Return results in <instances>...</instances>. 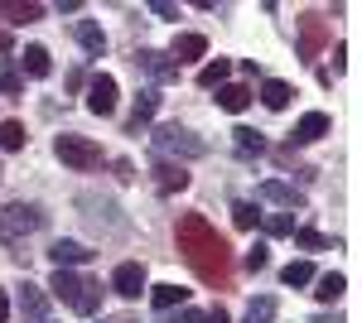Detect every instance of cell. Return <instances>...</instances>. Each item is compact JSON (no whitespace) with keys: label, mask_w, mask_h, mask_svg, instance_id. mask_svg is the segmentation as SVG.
<instances>
[{"label":"cell","mask_w":362,"mask_h":323,"mask_svg":"<svg viewBox=\"0 0 362 323\" xmlns=\"http://www.w3.org/2000/svg\"><path fill=\"white\" fill-rule=\"evenodd\" d=\"M155 184H160V193H184L189 189V169L184 164H174V160H155Z\"/></svg>","instance_id":"cell-9"},{"label":"cell","mask_w":362,"mask_h":323,"mask_svg":"<svg viewBox=\"0 0 362 323\" xmlns=\"http://www.w3.org/2000/svg\"><path fill=\"white\" fill-rule=\"evenodd\" d=\"M78 285H83V275H73V270H54V280H49V290H54L58 299H68V304L78 295Z\"/></svg>","instance_id":"cell-25"},{"label":"cell","mask_w":362,"mask_h":323,"mask_svg":"<svg viewBox=\"0 0 362 323\" xmlns=\"http://www.w3.org/2000/svg\"><path fill=\"white\" fill-rule=\"evenodd\" d=\"M73 309H78V314H97V309H102V285H97V280H83L78 295H73Z\"/></svg>","instance_id":"cell-24"},{"label":"cell","mask_w":362,"mask_h":323,"mask_svg":"<svg viewBox=\"0 0 362 323\" xmlns=\"http://www.w3.org/2000/svg\"><path fill=\"white\" fill-rule=\"evenodd\" d=\"M150 10H155V15H160V20H179V5H169V0H155V5H150Z\"/></svg>","instance_id":"cell-35"},{"label":"cell","mask_w":362,"mask_h":323,"mask_svg":"<svg viewBox=\"0 0 362 323\" xmlns=\"http://www.w3.org/2000/svg\"><path fill=\"white\" fill-rule=\"evenodd\" d=\"M39 15H44V5H34V0H29V5H10V0H0V20H10V25H34Z\"/></svg>","instance_id":"cell-21"},{"label":"cell","mask_w":362,"mask_h":323,"mask_svg":"<svg viewBox=\"0 0 362 323\" xmlns=\"http://www.w3.org/2000/svg\"><path fill=\"white\" fill-rule=\"evenodd\" d=\"M136 68H145L155 82H174V78H179V63H174L169 54H160V49H140V54H136Z\"/></svg>","instance_id":"cell-8"},{"label":"cell","mask_w":362,"mask_h":323,"mask_svg":"<svg viewBox=\"0 0 362 323\" xmlns=\"http://www.w3.org/2000/svg\"><path fill=\"white\" fill-rule=\"evenodd\" d=\"M169 323H203L198 309H179V314H169Z\"/></svg>","instance_id":"cell-36"},{"label":"cell","mask_w":362,"mask_h":323,"mask_svg":"<svg viewBox=\"0 0 362 323\" xmlns=\"http://www.w3.org/2000/svg\"><path fill=\"white\" fill-rule=\"evenodd\" d=\"M266 266H271V251H266V242H256V246L247 251V270L256 275V270H266Z\"/></svg>","instance_id":"cell-34"},{"label":"cell","mask_w":362,"mask_h":323,"mask_svg":"<svg viewBox=\"0 0 362 323\" xmlns=\"http://www.w3.org/2000/svg\"><path fill=\"white\" fill-rule=\"evenodd\" d=\"M20 68H25L29 78H49V73H54V63H49V49H44V44H29L25 54H20Z\"/></svg>","instance_id":"cell-16"},{"label":"cell","mask_w":362,"mask_h":323,"mask_svg":"<svg viewBox=\"0 0 362 323\" xmlns=\"http://www.w3.org/2000/svg\"><path fill=\"white\" fill-rule=\"evenodd\" d=\"M232 145H237V155H242V160H251V155H261V150H266L261 131H251V126H237V131H232Z\"/></svg>","instance_id":"cell-23"},{"label":"cell","mask_w":362,"mask_h":323,"mask_svg":"<svg viewBox=\"0 0 362 323\" xmlns=\"http://www.w3.org/2000/svg\"><path fill=\"white\" fill-rule=\"evenodd\" d=\"M155 150H160V160H165V155L203 160V155H208V140H198V135L184 131V126H160V131H155Z\"/></svg>","instance_id":"cell-2"},{"label":"cell","mask_w":362,"mask_h":323,"mask_svg":"<svg viewBox=\"0 0 362 323\" xmlns=\"http://www.w3.org/2000/svg\"><path fill=\"white\" fill-rule=\"evenodd\" d=\"M329 44V20L319 15V10H309V15H300V54L314 58L319 49Z\"/></svg>","instance_id":"cell-5"},{"label":"cell","mask_w":362,"mask_h":323,"mask_svg":"<svg viewBox=\"0 0 362 323\" xmlns=\"http://www.w3.org/2000/svg\"><path fill=\"white\" fill-rule=\"evenodd\" d=\"M150 299H155V309H160V314H174V309H184V304H189V290H184V285H155Z\"/></svg>","instance_id":"cell-15"},{"label":"cell","mask_w":362,"mask_h":323,"mask_svg":"<svg viewBox=\"0 0 362 323\" xmlns=\"http://www.w3.org/2000/svg\"><path fill=\"white\" fill-rule=\"evenodd\" d=\"M44 227V208H34V203H10V208H0V242H20L29 232H39Z\"/></svg>","instance_id":"cell-4"},{"label":"cell","mask_w":362,"mask_h":323,"mask_svg":"<svg viewBox=\"0 0 362 323\" xmlns=\"http://www.w3.org/2000/svg\"><path fill=\"white\" fill-rule=\"evenodd\" d=\"M324 135H329V116H324V111H305V116H300V126H295V140H324Z\"/></svg>","instance_id":"cell-18"},{"label":"cell","mask_w":362,"mask_h":323,"mask_svg":"<svg viewBox=\"0 0 362 323\" xmlns=\"http://www.w3.org/2000/svg\"><path fill=\"white\" fill-rule=\"evenodd\" d=\"M0 179H5V169H0Z\"/></svg>","instance_id":"cell-42"},{"label":"cell","mask_w":362,"mask_h":323,"mask_svg":"<svg viewBox=\"0 0 362 323\" xmlns=\"http://www.w3.org/2000/svg\"><path fill=\"white\" fill-rule=\"evenodd\" d=\"M314 285H319V290H314V299H319V304H338V299H343V290H348V280H343L338 270L314 275Z\"/></svg>","instance_id":"cell-17"},{"label":"cell","mask_w":362,"mask_h":323,"mask_svg":"<svg viewBox=\"0 0 362 323\" xmlns=\"http://www.w3.org/2000/svg\"><path fill=\"white\" fill-rule=\"evenodd\" d=\"M174 237H179L184 261L194 266V275L208 290H227V285H232V246L218 237V227L203 213H184L179 227H174Z\"/></svg>","instance_id":"cell-1"},{"label":"cell","mask_w":362,"mask_h":323,"mask_svg":"<svg viewBox=\"0 0 362 323\" xmlns=\"http://www.w3.org/2000/svg\"><path fill=\"white\" fill-rule=\"evenodd\" d=\"M116 179H121V184H131V179H136V164H131V160H116Z\"/></svg>","instance_id":"cell-37"},{"label":"cell","mask_w":362,"mask_h":323,"mask_svg":"<svg viewBox=\"0 0 362 323\" xmlns=\"http://www.w3.org/2000/svg\"><path fill=\"white\" fill-rule=\"evenodd\" d=\"M271 319H276V299H271V295L251 299V309H247V323H271Z\"/></svg>","instance_id":"cell-30"},{"label":"cell","mask_w":362,"mask_h":323,"mask_svg":"<svg viewBox=\"0 0 362 323\" xmlns=\"http://www.w3.org/2000/svg\"><path fill=\"white\" fill-rule=\"evenodd\" d=\"M280 280H285L290 290H300V285H314V266H309V261H290V266L280 270Z\"/></svg>","instance_id":"cell-26"},{"label":"cell","mask_w":362,"mask_h":323,"mask_svg":"<svg viewBox=\"0 0 362 323\" xmlns=\"http://www.w3.org/2000/svg\"><path fill=\"white\" fill-rule=\"evenodd\" d=\"M102 323H131V319H102Z\"/></svg>","instance_id":"cell-41"},{"label":"cell","mask_w":362,"mask_h":323,"mask_svg":"<svg viewBox=\"0 0 362 323\" xmlns=\"http://www.w3.org/2000/svg\"><path fill=\"white\" fill-rule=\"evenodd\" d=\"M54 155L68 164V169H97V164H102V145H97V140H87V135L63 131L54 140Z\"/></svg>","instance_id":"cell-3"},{"label":"cell","mask_w":362,"mask_h":323,"mask_svg":"<svg viewBox=\"0 0 362 323\" xmlns=\"http://www.w3.org/2000/svg\"><path fill=\"white\" fill-rule=\"evenodd\" d=\"M87 256H92V251H87L83 242H68V237H58V242L49 246V261H54V270H73V266H83Z\"/></svg>","instance_id":"cell-10"},{"label":"cell","mask_w":362,"mask_h":323,"mask_svg":"<svg viewBox=\"0 0 362 323\" xmlns=\"http://www.w3.org/2000/svg\"><path fill=\"white\" fill-rule=\"evenodd\" d=\"M203 323H232V319H227V309H213V314H203Z\"/></svg>","instance_id":"cell-38"},{"label":"cell","mask_w":362,"mask_h":323,"mask_svg":"<svg viewBox=\"0 0 362 323\" xmlns=\"http://www.w3.org/2000/svg\"><path fill=\"white\" fill-rule=\"evenodd\" d=\"M10 319V295H5V290H0V323Z\"/></svg>","instance_id":"cell-39"},{"label":"cell","mask_w":362,"mask_h":323,"mask_svg":"<svg viewBox=\"0 0 362 323\" xmlns=\"http://www.w3.org/2000/svg\"><path fill=\"white\" fill-rule=\"evenodd\" d=\"M155 111H160V92H155V87H140L136 92V111H131V131H140L145 121H155Z\"/></svg>","instance_id":"cell-14"},{"label":"cell","mask_w":362,"mask_h":323,"mask_svg":"<svg viewBox=\"0 0 362 323\" xmlns=\"http://www.w3.org/2000/svg\"><path fill=\"white\" fill-rule=\"evenodd\" d=\"M78 44H83L92 58H102V54H107V34H102V25L83 20V25H78Z\"/></svg>","instance_id":"cell-22"},{"label":"cell","mask_w":362,"mask_h":323,"mask_svg":"<svg viewBox=\"0 0 362 323\" xmlns=\"http://www.w3.org/2000/svg\"><path fill=\"white\" fill-rule=\"evenodd\" d=\"M203 54H208V39H203V34H179L174 49H169L174 63H194V58H203Z\"/></svg>","instance_id":"cell-12"},{"label":"cell","mask_w":362,"mask_h":323,"mask_svg":"<svg viewBox=\"0 0 362 323\" xmlns=\"http://www.w3.org/2000/svg\"><path fill=\"white\" fill-rule=\"evenodd\" d=\"M87 111L92 116H112L116 111V78L112 73H97V78L87 82Z\"/></svg>","instance_id":"cell-6"},{"label":"cell","mask_w":362,"mask_h":323,"mask_svg":"<svg viewBox=\"0 0 362 323\" xmlns=\"http://www.w3.org/2000/svg\"><path fill=\"white\" fill-rule=\"evenodd\" d=\"M261 227H266V237H290L295 232V213H266Z\"/></svg>","instance_id":"cell-27"},{"label":"cell","mask_w":362,"mask_h":323,"mask_svg":"<svg viewBox=\"0 0 362 323\" xmlns=\"http://www.w3.org/2000/svg\"><path fill=\"white\" fill-rule=\"evenodd\" d=\"M25 126L20 121H0V150H25Z\"/></svg>","instance_id":"cell-28"},{"label":"cell","mask_w":362,"mask_h":323,"mask_svg":"<svg viewBox=\"0 0 362 323\" xmlns=\"http://www.w3.org/2000/svg\"><path fill=\"white\" fill-rule=\"evenodd\" d=\"M218 107L223 111H247L251 107V87H242V82H223V87H218Z\"/></svg>","instance_id":"cell-19"},{"label":"cell","mask_w":362,"mask_h":323,"mask_svg":"<svg viewBox=\"0 0 362 323\" xmlns=\"http://www.w3.org/2000/svg\"><path fill=\"white\" fill-rule=\"evenodd\" d=\"M44 309H49L44 290L25 280V285H20V314H25V323H49V314H44Z\"/></svg>","instance_id":"cell-11"},{"label":"cell","mask_w":362,"mask_h":323,"mask_svg":"<svg viewBox=\"0 0 362 323\" xmlns=\"http://www.w3.org/2000/svg\"><path fill=\"white\" fill-rule=\"evenodd\" d=\"M261 198H266V203H280V208H285V213H295V208H300V203H305V198H300V193L290 189V184H280V179H266V184H261Z\"/></svg>","instance_id":"cell-13"},{"label":"cell","mask_w":362,"mask_h":323,"mask_svg":"<svg viewBox=\"0 0 362 323\" xmlns=\"http://www.w3.org/2000/svg\"><path fill=\"white\" fill-rule=\"evenodd\" d=\"M314 323H343V319H338V314H324V319H314Z\"/></svg>","instance_id":"cell-40"},{"label":"cell","mask_w":362,"mask_h":323,"mask_svg":"<svg viewBox=\"0 0 362 323\" xmlns=\"http://www.w3.org/2000/svg\"><path fill=\"white\" fill-rule=\"evenodd\" d=\"M112 290L121 299H140L145 295V266H140V261H121V266L112 270Z\"/></svg>","instance_id":"cell-7"},{"label":"cell","mask_w":362,"mask_h":323,"mask_svg":"<svg viewBox=\"0 0 362 323\" xmlns=\"http://www.w3.org/2000/svg\"><path fill=\"white\" fill-rule=\"evenodd\" d=\"M227 73H232V63H227V58H218V63H208V68L198 73V87H223Z\"/></svg>","instance_id":"cell-29"},{"label":"cell","mask_w":362,"mask_h":323,"mask_svg":"<svg viewBox=\"0 0 362 323\" xmlns=\"http://www.w3.org/2000/svg\"><path fill=\"white\" fill-rule=\"evenodd\" d=\"M290 97H295V87H290V82H280V78L261 82V102H266L271 111H285V107H290Z\"/></svg>","instance_id":"cell-20"},{"label":"cell","mask_w":362,"mask_h":323,"mask_svg":"<svg viewBox=\"0 0 362 323\" xmlns=\"http://www.w3.org/2000/svg\"><path fill=\"white\" fill-rule=\"evenodd\" d=\"M232 222H237L242 232H251V227L261 222V213H256V203H232Z\"/></svg>","instance_id":"cell-31"},{"label":"cell","mask_w":362,"mask_h":323,"mask_svg":"<svg viewBox=\"0 0 362 323\" xmlns=\"http://www.w3.org/2000/svg\"><path fill=\"white\" fill-rule=\"evenodd\" d=\"M290 237H295V246H305V251H324V246H329V237H319L314 227H300V232H290Z\"/></svg>","instance_id":"cell-32"},{"label":"cell","mask_w":362,"mask_h":323,"mask_svg":"<svg viewBox=\"0 0 362 323\" xmlns=\"http://www.w3.org/2000/svg\"><path fill=\"white\" fill-rule=\"evenodd\" d=\"M25 92V78L15 68H0V97H20Z\"/></svg>","instance_id":"cell-33"}]
</instances>
